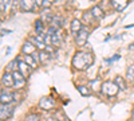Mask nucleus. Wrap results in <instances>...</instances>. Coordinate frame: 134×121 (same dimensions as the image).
Listing matches in <instances>:
<instances>
[{"label": "nucleus", "mask_w": 134, "mask_h": 121, "mask_svg": "<svg viewBox=\"0 0 134 121\" xmlns=\"http://www.w3.org/2000/svg\"><path fill=\"white\" fill-rule=\"evenodd\" d=\"M94 62V57L90 52H85V51H79L76 52L74 58H72V66L79 70H87Z\"/></svg>", "instance_id": "f257e3e1"}, {"label": "nucleus", "mask_w": 134, "mask_h": 121, "mask_svg": "<svg viewBox=\"0 0 134 121\" xmlns=\"http://www.w3.org/2000/svg\"><path fill=\"white\" fill-rule=\"evenodd\" d=\"M118 89H119V87H118L114 82L106 81V82L102 83V89H100V92H102L103 94H106V96H109V97H113V96L117 94Z\"/></svg>", "instance_id": "f03ea898"}, {"label": "nucleus", "mask_w": 134, "mask_h": 121, "mask_svg": "<svg viewBox=\"0 0 134 121\" xmlns=\"http://www.w3.org/2000/svg\"><path fill=\"white\" fill-rule=\"evenodd\" d=\"M88 32H90L88 27H87V26H83L82 30L75 35V42H76V45H79V46H83V45H85V43L87 42V38H88Z\"/></svg>", "instance_id": "7ed1b4c3"}, {"label": "nucleus", "mask_w": 134, "mask_h": 121, "mask_svg": "<svg viewBox=\"0 0 134 121\" xmlns=\"http://www.w3.org/2000/svg\"><path fill=\"white\" fill-rule=\"evenodd\" d=\"M18 62H19V71L21 73V74H23V77H24V78H26V77H28L30 74H31V71H32V67H31V66H28L24 61H21V58L19 57L18 59H16Z\"/></svg>", "instance_id": "20e7f679"}, {"label": "nucleus", "mask_w": 134, "mask_h": 121, "mask_svg": "<svg viewBox=\"0 0 134 121\" xmlns=\"http://www.w3.org/2000/svg\"><path fill=\"white\" fill-rule=\"evenodd\" d=\"M12 113H14V106L12 105H4V104H2V111H0V117H2V120L9 118L11 116H12Z\"/></svg>", "instance_id": "39448f33"}, {"label": "nucleus", "mask_w": 134, "mask_h": 121, "mask_svg": "<svg viewBox=\"0 0 134 121\" xmlns=\"http://www.w3.org/2000/svg\"><path fill=\"white\" fill-rule=\"evenodd\" d=\"M39 106L42 109H44V111H47V109H51L55 106V101L52 100V98L50 97H43L42 100L39 101Z\"/></svg>", "instance_id": "423d86ee"}, {"label": "nucleus", "mask_w": 134, "mask_h": 121, "mask_svg": "<svg viewBox=\"0 0 134 121\" xmlns=\"http://www.w3.org/2000/svg\"><path fill=\"white\" fill-rule=\"evenodd\" d=\"M31 43L35 47H38V49H46V40H44V38L43 36H39V35H36V36H31L30 39H28Z\"/></svg>", "instance_id": "0eeeda50"}, {"label": "nucleus", "mask_w": 134, "mask_h": 121, "mask_svg": "<svg viewBox=\"0 0 134 121\" xmlns=\"http://www.w3.org/2000/svg\"><path fill=\"white\" fill-rule=\"evenodd\" d=\"M21 51H23L26 55H32V54L36 52V47L34 46L30 40H27L24 45H23V47H21Z\"/></svg>", "instance_id": "6e6552de"}, {"label": "nucleus", "mask_w": 134, "mask_h": 121, "mask_svg": "<svg viewBox=\"0 0 134 121\" xmlns=\"http://www.w3.org/2000/svg\"><path fill=\"white\" fill-rule=\"evenodd\" d=\"M36 7H38L36 2H26V0L20 2V8L23 11H27V12H31V11H34Z\"/></svg>", "instance_id": "1a4fd4ad"}, {"label": "nucleus", "mask_w": 134, "mask_h": 121, "mask_svg": "<svg viewBox=\"0 0 134 121\" xmlns=\"http://www.w3.org/2000/svg\"><path fill=\"white\" fill-rule=\"evenodd\" d=\"M127 4H129V2H125V0H113V2H111L113 8L117 9V11H124L127 7Z\"/></svg>", "instance_id": "9d476101"}, {"label": "nucleus", "mask_w": 134, "mask_h": 121, "mask_svg": "<svg viewBox=\"0 0 134 121\" xmlns=\"http://www.w3.org/2000/svg\"><path fill=\"white\" fill-rule=\"evenodd\" d=\"M62 42H63V36H62V32L58 30L55 34L51 36V43L54 46H60L62 45Z\"/></svg>", "instance_id": "9b49d317"}, {"label": "nucleus", "mask_w": 134, "mask_h": 121, "mask_svg": "<svg viewBox=\"0 0 134 121\" xmlns=\"http://www.w3.org/2000/svg\"><path fill=\"white\" fill-rule=\"evenodd\" d=\"M2 82H3V85H5V86H12V85H15V82H14V77H12V74H9V71H5L4 73V75H3V78H2Z\"/></svg>", "instance_id": "f8f14e48"}, {"label": "nucleus", "mask_w": 134, "mask_h": 121, "mask_svg": "<svg viewBox=\"0 0 134 121\" xmlns=\"http://www.w3.org/2000/svg\"><path fill=\"white\" fill-rule=\"evenodd\" d=\"M12 77H14V82H15V85L16 86H19V85H23L24 83V77H23V74H21L19 70H16V71H14L12 73Z\"/></svg>", "instance_id": "ddd939ff"}, {"label": "nucleus", "mask_w": 134, "mask_h": 121, "mask_svg": "<svg viewBox=\"0 0 134 121\" xmlns=\"http://www.w3.org/2000/svg\"><path fill=\"white\" fill-rule=\"evenodd\" d=\"M12 97H14L12 93L5 92V90H2V104H4V105H9V102L12 101Z\"/></svg>", "instance_id": "4468645a"}, {"label": "nucleus", "mask_w": 134, "mask_h": 121, "mask_svg": "<svg viewBox=\"0 0 134 121\" xmlns=\"http://www.w3.org/2000/svg\"><path fill=\"white\" fill-rule=\"evenodd\" d=\"M82 27H83V26L81 24V22L75 19V20H72V23H71V32H72L74 35H76L78 32L82 30Z\"/></svg>", "instance_id": "2eb2a0df"}, {"label": "nucleus", "mask_w": 134, "mask_h": 121, "mask_svg": "<svg viewBox=\"0 0 134 121\" xmlns=\"http://www.w3.org/2000/svg\"><path fill=\"white\" fill-rule=\"evenodd\" d=\"M35 30H36V34L39 36H43V32H44V24L42 20H36L35 22Z\"/></svg>", "instance_id": "dca6fc26"}, {"label": "nucleus", "mask_w": 134, "mask_h": 121, "mask_svg": "<svg viewBox=\"0 0 134 121\" xmlns=\"http://www.w3.org/2000/svg\"><path fill=\"white\" fill-rule=\"evenodd\" d=\"M91 14H93V16H94L95 19H100V18L103 16V11L100 9V7L95 6V7L91 8Z\"/></svg>", "instance_id": "f3484780"}, {"label": "nucleus", "mask_w": 134, "mask_h": 121, "mask_svg": "<svg viewBox=\"0 0 134 121\" xmlns=\"http://www.w3.org/2000/svg\"><path fill=\"white\" fill-rule=\"evenodd\" d=\"M114 83L119 87V89H122V90H125V89H126V83H125V81H124V80H122V77H115Z\"/></svg>", "instance_id": "a211bd4d"}, {"label": "nucleus", "mask_w": 134, "mask_h": 121, "mask_svg": "<svg viewBox=\"0 0 134 121\" xmlns=\"http://www.w3.org/2000/svg\"><path fill=\"white\" fill-rule=\"evenodd\" d=\"M24 62H26V63H27L28 66H31L32 69H34V67H35V66L38 65V63H36V61L34 59V58H32L31 55H24Z\"/></svg>", "instance_id": "6ab92c4d"}, {"label": "nucleus", "mask_w": 134, "mask_h": 121, "mask_svg": "<svg viewBox=\"0 0 134 121\" xmlns=\"http://www.w3.org/2000/svg\"><path fill=\"white\" fill-rule=\"evenodd\" d=\"M62 22H63V19H62V18H59V16H54V19H52V22H51V26L57 27V28L59 30V27L63 24Z\"/></svg>", "instance_id": "aec40b11"}, {"label": "nucleus", "mask_w": 134, "mask_h": 121, "mask_svg": "<svg viewBox=\"0 0 134 121\" xmlns=\"http://www.w3.org/2000/svg\"><path fill=\"white\" fill-rule=\"evenodd\" d=\"M39 57H40V62H42V63H47V62L50 61V54L46 52V51H42V52L39 54Z\"/></svg>", "instance_id": "412c9836"}, {"label": "nucleus", "mask_w": 134, "mask_h": 121, "mask_svg": "<svg viewBox=\"0 0 134 121\" xmlns=\"http://www.w3.org/2000/svg\"><path fill=\"white\" fill-rule=\"evenodd\" d=\"M99 82H100V81H99L98 78H97V80H94V81H91V82H90V87H93V90L98 92V90H99V87L102 89V86H98V85H99Z\"/></svg>", "instance_id": "4be33fe9"}, {"label": "nucleus", "mask_w": 134, "mask_h": 121, "mask_svg": "<svg viewBox=\"0 0 134 121\" xmlns=\"http://www.w3.org/2000/svg\"><path fill=\"white\" fill-rule=\"evenodd\" d=\"M91 18H94L93 14H91V11H90V12H85V15H83V23H86V24L91 23V22H90Z\"/></svg>", "instance_id": "5701e85b"}, {"label": "nucleus", "mask_w": 134, "mask_h": 121, "mask_svg": "<svg viewBox=\"0 0 134 121\" xmlns=\"http://www.w3.org/2000/svg\"><path fill=\"white\" fill-rule=\"evenodd\" d=\"M126 77L130 80L134 78V65H130L129 66V69H127V73H126Z\"/></svg>", "instance_id": "b1692460"}, {"label": "nucleus", "mask_w": 134, "mask_h": 121, "mask_svg": "<svg viewBox=\"0 0 134 121\" xmlns=\"http://www.w3.org/2000/svg\"><path fill=\"white\" fill-rule=\"evenodd\" d=\"M78 90H79V93L83 94V96H88V94H90V92H88V89L86 86H79V87H78Z\"/></svg>", "instance_id": "393cba45"}, {"label": "nucleus", "mask_w": 134, "mask_h": 121, "mask_svg": "<svg viewBox=\"0 0 134 121\" xmlns=\"http://www.w3.org/2000/svg\"><path fill=\"white\" fill-rule=\"evenodd\" d=\"M24 121H40V120H39V117H38L36 114H28V116L24 118Z\"/></svg>", "instance_id": "a878e982"}, {"label": "nucleus", "mask_w": 134, "mask_h": 121, "mask_svg": "<svg viewBox=\"0 0 134 121\" xmlns=\"http://www.w3.org/2000/svg\"><path fill=\"white\" fill-rule=\"evenodd\" d=\"M11 4V2H4V0H3V2L2 3H0V8H2V12H5V9H7V7Z\"/></svg>", "instance_id": "bb28decb"}, {"label": "nucleus", "mask_w": 134, "mask_h": 121, "mask_svg": "<svg viewBox=\"0 0 134 121\" xmlns=\"http://www.w3.org/2000/svg\"><path fill=\"white\" fill-rule=\"evenodd\" d=\"M50 6H51L50 2H47V0H43V3H42V7H43V8H47V7H50Z\"/></svg>", "instance_id": "cd10ccee"}, {"label": "nucleus", "mask_w": 134, "mask_h": 121, "mask_svg": "<svg viewBox=\"0 0 134 121\" xmlns=\"http://www.w3.org/2000/svg\"><path fill=\"white\" fill-rule=\"evenodd\" d=\"M117 59H119V55H115L114 58H111V59H107V62H109V63H111V62H114V61H117Z\"/></svg>", "instance_id": "c85d7f7f"}, {"label": "nucleus", "mask_w": 134, "mask_h": 121, "mask_svg": "<svg viewBox=\"0 0 134 121\" xmlns=\"http://www.w3.org/2000/svg\"><path fill=\"white\" fill-rule=\"evenodd\" d=\"M9 32H11V31H9V30H2V35H3V36H4V35H5V34H9Z\"/></svg>", "instance_id": "c756f323"}, {"label": "nucleus", "mask_w": 134, "mask_h": 121, "mask_svg": "<svg viewBox=\"0 0 134 121\" xmlns=\"http://www.w3.org/2000/svg\"><path fill=\"white\" fill-rule=\"evenodd\" d=\"M129 49H130V50H134V43H131V45L129 46Z\"/></svg>", "instance_id": "7c9ffc66"}, {"label": "nucleus", "mask_w": 134, "mask_h": 121, "mask_svg": "<svg viewBox=\"0 0 134 121\" xmlns=\"http://www.w3.org/2000/svg\"><path fill=\"white\" fill-rule=\"evenodd\" d=\"M133 121H134V118H133Z\"/></svg>", "instance_id": "2f4dec72"}]
</instances>
